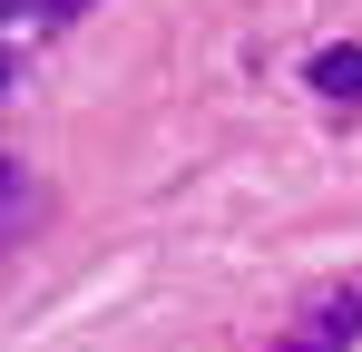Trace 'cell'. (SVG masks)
Masks as SVG:
<instances>
[{"label":"cell","mask_w":362,"mask_h":352,"mask_svg":"<svg viewBox=\"0 0 362 352\" xmlns=\"http://www.w3.org/2000/svg\"><path fill=\"white\" fill-rule=\"evenodd\" d=\"M30 206H40V196H30V167H10V157H0V235L30 225Z\"/></svg>","instance_id":"3"},{"label":"cell","mask_w":362,"mask_h":352,"mask_svg":"<svg viewBox=\"0 0 362 352\" xmlns=\"http://www.w3.org/2000/svg\"><path fill=\"white\" fill-rule=\"evenodd\" d=\"M303 78H313L323 98H362V49H313V59H303Z\"/></svg>","instance_id":"2"},{"label":"cell","mask_w":362,"mask_h":352,"mask_svg":"<svg viewBox=\"0 0 362 352\" xmlns=\"http://www.w3.org/2000/svg\"><path fill=\"white\" fill-rule=\"evenodd\" d=\"M353 333H362V284H333V293L294 323V343H284V352H343Z\"/></svg>","instance_id":"1"},{"label":"cell","mask_w":362,"mask_h":352,"mask_svg":"<svg viewBox=\"0 0 362 352\" xmlns=\"http://www.w3.org/2000/svg\"><path fill=\"white\" fill-rule=\"evenodd\" d=\"M0 88H10V59H0Z\"/></svg>","instance_id":"4"}]
</instances>
